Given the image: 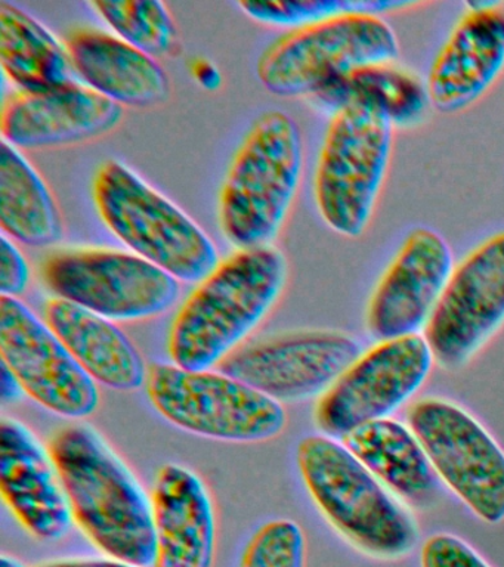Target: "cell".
Returning <instances> with one entry per match:
<instances>
[{
	"mask_svg": "<svg viewBox=\"0 0 504 567\" xmlns=\"http://www.w3.org/2000/svg\"><path fill=\"white\" fill-rule=\"evenodd\" d=\"M152 504L157 544L153 567H214L215 508L202 478L183 465H163Z\"/></svg>",
	"mask_w": 504,
	"mask_h": 567,
	"instance_id": "19",
	"label": "cell"
},
{
	"mask_svg": "<svg viewBox=\"0 0 504 567\" xmlns=\"http://www.w3.org/2000/svg\"><path fill=\"white\" fill-rule=\"evenodd\" d=\"M23 394L24 390L21 388L20 381L12 374L10 368L2 362V368H0V398L8 403L19 401Z\"/></svg>",
	"mask_w": 504,
	"mask_h": 567,
	"instance_id": "32",
	"label": "cell"
},
{
	"mask_svg": "<svg viewBox=\"0 0 504 567\" xmlns=\"http://www.w3.org/2000/svg\"><path fill=\"white\" fill-rule=\"evenodd\" d=\"M304 171L299 124L285 111L259 115L234 154L219 194V225L238 250L269 247L298 194Z\"/></svg>",
	"mask_w": 504,
	"mask_h": 567,
	"instance_id": "3",
	"label": "cell"
},
{
	"mask_svg": "<svg viewBox=\"0 0 504 567\" xmlns=\"http://www.w3.org/2000/svg\"><path fill=\"white\" fill-rule=\"evenodd\" d=\"M0 357L24 393L45 410L81 420L99 408L95 381L48 323L17 297L0 296Z\"/></svg>",
	"mask_w": 504,
	"mask_h": 567,
	"instance_id": "14",
	"label": "cell"
},
{
	"mask_svg": "<svg viewBox=\"0 0 504 567\" xmlns=\"http://www.w3.org/2000/svg\"><path fill=\"white\" fill-rule=\"evenodd\" d=\"M0 492L33 538L51 543L72 529V509L50 450L12 419L0 421Z\"/></svg>",
	"mask_w": 504,
	"mask_h": 567,
	"instance_id": "18",
	"label": "cell"
},
{
	"mask_svg": "<svg viewBox=\"0 0 504 567\" xmlns=\"http://www.w3.org/2000/svg\"><path fill=\"white\" fill-rule=\"evenodd\" d=\"M43 321L95 383L122 392L145 384L148 367L140 350L110 319L54 297L43 306Z\"/></svg>",
	"mask_w": 504,
	"mask_h": 567,
	"instance_id": "21",
	"label": "cell"
},
{
	"mask_svg": "<svg viewBox=\"0 0 504 567\" xmlns=\"http://www.w3.org/2000/svg\"><path fill=\"white\" fill-rule=\"evenodd\" d=\"M41 278L55 297L110 321H141L178 300L179 281L134 252L79 248L52 252Z\"/></svg>",
	"mask_w": 504,
	"mask_h": 567,
	"instance_id": "9",
	"label": "cell"
},
{
	"mask_svg": "<svg viewBox=\"0 0 504 567\" xmlns=\"http://www.w3.org/2000/svg\"><path fill=\"white\" fill-rule=\"evenodd\" d=\"M0 567H28L23 561H20L19 558L8 556V554H3L2 558H0Z\"/></svg>",
	"mask_w": 504,
	"mask_h": 567,
	"instance_id": "34",
	"label": "cell"
},
{
	"mask_svg": "<svg viewBox=\"0 0 504 567\" xmlns=\"http://www.w3.org/2000/svg\"><path fill=\"white\" fill-rule=\"evenodd\" d=\"M455 266L449 241L435 229L407 233L367 305L366 327L378 341L426 328Z\"/></svg>",
	"mask_w": 504,
	"mask_h": 567,
	"instance_id": "15",
	"label": "cell"
},
{
	"mask_svg": "<svg viewBox=\"0 0 504 567\" xmlns=\"http://www.w3.org/2000/svg\"><path fill=\"white\" fill-rule=\"evenodd\" d=\"M92 197L117 239L178 281L198 284L218 266V251L205 230L117 159L96 168Z\"/></svg>",
	"mask_w": 504,
	"mask_h": 567,
	"instance_id": "5",
	"label": "cell"
},
{
	"mask_svg": "<svg viewBox=\"0 0 504 567\" xmlns=\"http://www.w3.org/2000/svg\"><path fill=\"white\" fill-rule=\"evenodd\" d=\"M91 7L119 39L154 60L171 55L178 48L174 18L157 0H96Z\"/></svg>",
	"mask_w": 504,
	"mask_h": 567,
	"instance_id": "26",
	"label": "cell"
},
{
	"mask_svg": "<svg viewBox=\"0 0 504 567\" xmlns=\"http://www.w3.org/2000/svg\"><path fill=\"white\" fill-rule=\"evenodd\" d=\"M504 326V230L482 239L455 264L424 328L441 367H463Z\"/></svg>",
	"mask_w": 504,
	"mask_h": 567,
	"instance_id": "12",
	"label": "cell"
},
{
	"mask_svg": "<svg viewBox=\"0 0 504 567\" xmlns=\"http://www.w3.org/2000/svg\"><path fill=\"white\" fill-rule=\"evenodd\" d=\"M48 450L82 534L104 556L153 567L152 498L103 437L88 425H70L51 439Z\"/></svg>",
	"mask_w": 504,
	"mask_h": 567,
	"instance_id": "1",
	"label": "cell"
},
{
	"mask_svg": "<svg viewBox=\"0 0 504 567\" xmlns=\"http://www.w3.org/2000/svg\"><path fill=\"white\" fill-rule=\"evenodd\" d=\"M398 56L392 27L380 16L353 11L282 34L259 56L256 73L274 95L312 96L348 71L397 62Z\"/></svg>",
	"mask_w": 504,
	"mask_h": 567,
	"instance_id": "7",
	"label": "cell"
},
{
	"mask_svg": "<svg viewBox=\"0 0 504 567\" xmlns=\"http://www.w3.org/2000/svg\"><path fill=\"white\" fill-rule=\"evenodd\" d=\"M504 73V2L473 0L455 21L429 65L432 109L459 114L472 109Z\"/></svg>",
	"mask_w": 504,
	"mask_h": 567,
	"instance_id": "16",
	"label": "cell"
},
{
	"mask_svg": "<svg viewBox=\"0 0 504 567\" xmlns=\"http://www.w3.org/2000/svg\"><path fill=\"white\" fill-rule=\"evenodd\" d=\"M144 385L167 423L197 436L254 443L277 437L286 427L280 402L220 371L156 362L148 367Z\"/></svg>",
	"mask_w": 504,
	"mask_h": 567,
	"instance_id": "8",
	"label": "cell"
},
{
	"mask_svg": "<svg viewBox=\"0 0 504 567\" xmlns=\"http://www.w3.org/2000/svg\"><path fill=\"white\" fill-rule=\"evenodd\" d=\"M304 530L290 518H276L259 526L243 549L238 567H305Z\"/></svg>",
	"mask_w": 504,
	"mask_h": 567,
	"instance_id": "28",
	"label": "cell"
},
{
	"mask_svg": "<svg viewBox=\"0 0 504 567\" xmlns=\"http://www.w3.org/2000/svg\"><path fill=\"white\" fill-rule=\"evenodd\" d=\"M420 563L422 567H491L464 540L449 534H436L424 540Z\"/></svg>",
	"mask_w": 504,
	"mask_h": 567,
	"instance_id": "29",
	"label": "cell"
},
{
	"mask_svg": "<svg viewBox=\"0 0 504 567\" xmlns=\"http://www.w3.org/2000/svg\"><path fill=\"white\" fill-rule=\"evenodd\" d=\"M0 64L24 92L56 91L74 82L68 49L47 27L10 2H0Z\"/></svg>",
	"mask_w": 504,
	"mask_h": 567,
	"instance_id": "24",
	"label": "cell"
},
{
	"mask_svg": "<svg viewBox=\"0 0 504 567\" xmlns=\"http://www.w3.org/2000/svg\"><path fill=\"white\" fill-rule=\"evenodd\" d=\"M0 226L3 235L30 247H48L63 237L55 199L41 175L16 146H0Z\"/></svg>",
	"mask_w": 504,
	"mask_h": 567,
	"instance_id": "25",
	"label": "cell"
},
{
	"mask_svg": "<svg viewBox=\"0 0 504 567\" xmlns=\"http://www.w3.org/2000/svg\"><path fill=\"white\" fill-rule=\"evenodd\" d=\"M30 269L23 252L12 239L2 235L0 241V292L2 296L17 297L28 288Z\"/></svg>",
	"mask_w": 504,
	"mask_h": 567,
	"instance_id": "30",
	"label": "cell"
},
{
	"mask_svg": "<svg viewBox=\"0 0 504 567\" xmlns=\"http://www.w3.org/2000/svg\"><path fill=\"white\" fill-rule=\"evenodd\" d=\"M194 78L202 84L203 87L215 91L220 86L223 78H220L219 70L214 64L207 61H198L193 69Z\"/></svg>",
	"mask_w": 504,
	"mask_h": 567,
	"instance_id": "33",
	"label": "cell"
},
{
	"mask_svg": "<svg viewBox=\"0 0 504 567\" xmlns=\"http://www.w3.org/2000/svg\"><path fill=\"white\" fill-rule=\"evenodd\" d=\"M65 49L85 86L114 104L148 109L169 96V79L161 64L117 35L76 30L68 35Z\"/></svg>",
	"mask_w": 504,
	"mask_h": 567,
	"instance_id": "20",
	"label": "cell"
},
{
	"mask_svg": "<svg viewBox=\"0 0 504 567\" xmlns=\"http://www.w3.org/2000/svg\"><path fill=\"white\" fill-rule=\"evenodd\" d=\"M122 115L121 105L73 82L56 91H19L6 97L0 132L17 150L55 148L103 136Z\"/></svg>",
	"mask_w": 504,
	"mask_h": 567,
	"instance_id": "17",
	"label": "cell"
},
{
	"mask_svg": "<svg viewBox=\"0 0 504 567\" xmlns=\"http://www.w3.org/2000/svg\"><path fill=\"white\" fill-rule=\"evenodd\" d=\"M342 443L393 495L411 503L435 491V470L413 430L392 419L361 425Z\"/></svg>",
	"mask_w": 504,
	"mask_h": 567,
	"instance_id": "23",
	"label": "cell"
},
{
	"mask_svg": "<svg viewBox=\"0 0 504 567\" xmlns=\"http://www.w3.org/2000/svg\"><path fill=\"white\" fill-rule=\"evenodd\" d=\"M296 463L313 504L353 547L379 558L413 551L414 517L343 443L326 434L304 437Z\"/></svg>",
	"mask_w": 504,
	"mask_h": 567,
	"instance_id": "4",
	"label": "cell"
},
{
	"mask_svg": "<svg viewBox=\"0 0 504 567\" xmlns=\"http://www.w3.org/2000/svg\"><path fill=\"white\" fill-rule=\"evenodd\" d=\"M321 109L361 106L382 115L395 128L419 126L432 109L426 82L395 62L358 66L331 80L312 95Z\"/></svg>",
	"mask_w": 504,
	"mask_h": 567,
	"instance_id": "22",
	"label": "cell"
},
{
	"mask_svg": "<svg viewBox=\"0 0 504 567\" xmlns=\"http://www.w3.org/2000/svg\"><path fill=\"white\" fill-rule=\"evenodd\" d=\"M37 567H138L114 560V558H64V560H54L42 563Z\"/></svg>",
	"mask_w": 504,
	"mask_h": 567,
	"instance_id": "31",
	"label": "cell"
},
{
	"mask_svg": "<svg viewBox=\"0 0 504 567\" xmlns=\"http://www.w3.org/2000/svg\"><path fill=\"white\" fill-rule=\"evenodd\" d=\"M361 353L344 332L296 331L240 346L218 368L274 401L296 402L327 392Z\"/></svg>",
	"mask_w": 504,
	"mask_h": 567,
	"instance_id": "13",
	"label": "cell"
},
{
	"mask_svg": "<svg viewBox=\"0 0 504 567\" xmlns=\"http://www.w3.org/2000/svg\"><path fill=\"white\" fill-rule=\"evenodd\" d=\"M409 427L433 470L481 520H504V451L481 423L444 399L411 405Z\"/></svg>",
	"mask_w": 504,
	"mask_h": 567,
	"instance_id": "10",
	"label": "cell"
},
{
	"mask_svg": "<svg viewBox=\"0 0 504 567\" xmlns=\"http://www.w3.org/2000/svg\"><path fill=\"white\" fill-rule=\"evenodd\" d=\"M246 16L269 25L299 27L313 24L340 13L366 11L382 17L418 7V2L398 0H268L238 2Z\"/></svg>",
	"mask_w": 504,
	"mask_h": 567,
	"instance_id": "27",
	"label": "cell"
},
{
	"mask_svg": "<svg viewBox=\"0 0 504 567\" xmlns=\"http://www.w3.org/2000/svg\"><path fill=\"white\" fill-rule=\"evenodd\" d=\"M395 127L361 106L331 114L316 173L313 199L321 219L344 238L369 229L387 181Z\"/></svg>",
	"mask_w": 504,
	"mask_h": 567,
	"instance_id": "6",
	"label": "cell"
},
{
	"mask_svg": "<svg viewBox=\"0 0 504 567\" xmlns=\"http://www.w3.org/2000/svg\"><path fill=\"white\" fill-rule=\"evenodd\" d=\"M433 361L423 336L379 341L318 399L317 427L326 436L343 439L361 425L388 419L422 388Z\"/></svg>",
	"mask_w": 504,
	"mask_h": 567,
	"instance_id": "11",
	"label": "cell"
},
{
	"mask_svg": "<svg viewBox=\"0 0 504 567\" xmlns=\"http://www.w3.org/2000/svg\"><path fill=\"white\" fill-rule=\"evenodd\" d=\"M287 261L277 248L237 250L196 288L176 312L167 332L172 363L210 370L240 348L280 299Z\"/></svg>",
	"mask_w": 504,
	"mask_h": 567,
	"instance_id": "2",
	"label": "cell"
}]
</instances>
